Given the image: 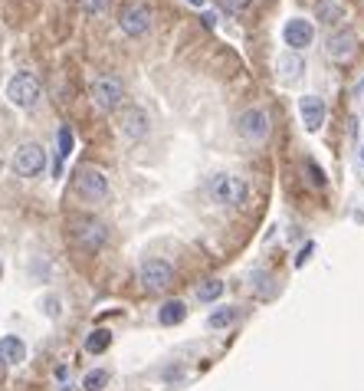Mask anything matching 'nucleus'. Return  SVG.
<instances>
[{"instance_id": "obj_22", "label": "nucleus", "mask_w": 364, "mask_h": 391, "mask_svg": "<svg viewBox=\"0 0 364 391\" xmlns=\"http://www.w3.org/2000/svg\"><path fill=\"white\" fill-rule=\"evenodd\" d=\"M82 385H86V391H102L108 385V371H102V369H99V371H89Z\"/></svg>"}, {"instance_id": "obj_15", "label": "nucleus", "mask_w": 364, "mask_h": 391, "mask_svg": "<svg viewBox=\"0 0 364 391\" xmlns=\"http://www.w3.org/2000/svg\"><path fill=\"white\" fill-rule=\"evenodd\" d=\"M312 17L325 27H332V23H342L344 20V7L342 0H315L312 3Z\"/></svg>"}, {"instance_id": "obj_18", "label": "nucleus", "mask_w": 364, "mask_h": 391, "mask_svg": "<svg viewBox=\"0 0 364 391\" xmlns=\"http://www.w3.org/2000/svg\"><path fill=\"white\" fill-rule=\"evenodd\" d=\"M220 296H224V280H217V276H210V280H204L197 286V299L201 303H217Z\"/></svg>"}, {"instance_id": "obj_11", "label": "nucleus", "mask_w": 364, "mask_h": 391, "mask_svg": "<svg viewBox=\"0 0 364 391\" xmlns=\"http://www.w3.org/2000/svg\"><path fill=\"white\" fill-rule=\"evenodd\" d=\"M118 131L131 141H141L151 131V115L141 106H122V112H118Z\"/></svg>"}, {"instance_id": "obj_3", "label": "nucleus", "mask_w": 364, "mask_h": 391, "mask_svg": "<svg viewBox=\"0 0 364 391\" xmlns=\"http://www.w3.org/2000/svg\"><path fill=\"white\" fill-rule=\"evenodd\" d=\"M210 197L224 207H247L249 201V185L236 174H217L210 181Z\"/></svg>"}, {"instance_id": "obj_5", "label": "nucleus", "mask_w": 364, "mask_h": 391, "mask_svg": "<svg viewBox=\"0 0 364 391\" xmlns=\"http://www.w3.org/2000/svg\"><path fill=\"white\" fill-rule=\"evenodd\" d=\"M138 283L145 293H164L174 283V266L164 260H145L138 266Z\"/></svg>"}, {"instance_id": "obj_19", "label": "nucleus", "mask_w": 364, "mask_h": 391, "mask_svg": "<svg viewBox=\"0 0 364 391\" xmlns=\"http://www.w3.org/2000/svg\"><path fill=\"white\" fill-rule=\"evenodd\" d=\"M236 306H220V309H214L210 313V329H226V326H233L236 322Z\"/></svg>"}, {"instance_id": "obj_8", "label": "nucleus", "mask_w": 364, "mask_h": 391, "mask_svg": "<svg viewBox=\"0 0 364 391\" xmlns=\"http://www.w3.org/2000/svg\"><path fill=\"white\" fill-rule=\"evenodd\" d=\"M358 50H361V43H358V33L354 30H338L325 40V56L338 66L351 63L354 56H358Z\"/></svg>"}, {"instance_id": "obj_28", "label": "nucleus", "mask_w": 364, "mask_h": 391, "mask_svg": "<svg viewBox=\"0 0 364 391\" xmlns=\"http://www.w3.org/2000/svg\"><path fill=\"white\" fill-rule=\"evenodd\" d=\"M184 3H191V7H201V3H204V0H184Z\"/></svg>"}, {"instance_id": "obj_1", "label": "nucleus", "mask_w": 364, "mask_h": 391, "mask_svg": "<svg viewBox=\"0 0 364 391\" xmlns=\"http://www.w3.org/2000/svg\"><path fill=\"white\" fill-rule=\"evenodd\" d=\"M73 191L79 201H86V204H102V201H108V178L102 168H96V164H79L73 171Z\"/></svg>"}, {"instance_id": "obj_25", "label": "nucleus", "mask_w": 364, "mask_h": 391, "mask_svg": "<svg viewBox=\"0 0 364 391\" xmlns=\"http://www.w3.org/2000/svg\"><path fill=\"white\" fill-rule=\"evenodd\" d=\"M309 174H312V185H325V174H321V168L315 162H309Z\"/></svg>"}, {"instance_id": "obj_27", "label": "nucleus", "mask_w": 364, "mask_h": 391, "mask_svg": "<svg viewBox=\"0 0 364 391\" xmlns=\"http://www.w3.org/2000/svg\"><path fill=\"white\" fill-rule=\"evenodd\" d=\"M46 313H50V315H59V299H56V296H50V299H46Z\"/></svg>"}, {"instance_id": "obj_26", "label": "nucleus", "mask_w": 364, "mask_h": 391, "mask_svg": "<svg viewBox=\"0 0 364 391\" xmlns=\"http://www.w3.org/2000/svg\"><path fill=\"white\" fill-rule=\"evenodd\" d=\"M312 250H315V243H305V250L296 257V266H305V263H309V257H312Z\"/></svg>"}, {"instance_id": "obj_17", "label": "nucleus", "mask_w": 364, "mask_h": 391, "mask_svg": "<svg viewBox=\"0 0 364 391\" xmlns=\"http://www.w3.org/2000/svg\"><path fill=\"white\" fill-rule=\"evenodd\" d=\"M184 315H187V306L181 299H168L158 309V322L161 326H177V322H184Z\"/></svg>"}, {"instance_id": "obj_24", "label": "nucleus", "mask_w": 364, "mask_h": 391, "mask_svg": "<svg viewBox=\"0 0 364 391\" xmlns=\"http://www.w3.org/2000/svg\"><path fill=\"white\" fill-rule=\"evenodd\" d=\"M69 152H73V131L63 125V129H59V158H66Z\"/></svg>"}, {"instance_id": "obj_29", "label": "nucleus", "mask_w": 364, "mask_h": 391, "mask_svg": "<svg viewBox=\"0 0 364 391\" xmlns=\"http://www.w3.org/2000/svg\"><path fill=\"white\" fill-rule=\"evenodd\" d=\"M361 155H364V148H361Z\"/></svg>"}, {"instance_id": "obj_6", "label": "nucleus", "mask_w": 364, "mask_h": 391, "mask_svg": "<svg viewBox=\"0 0 364 391\" xmlns=\"http://www.w3.org/2000/svg\"><path fill=\"white\" fill-rule=\"evenodd\" d=\"M236 135L249 145H263L269 138V115L263 109H243L240 112V119H236Z\"/></svg>"}, {"instance_id": "obj_10", "label": "nucleus", "mask_w": 364, "mask_h": 391, "mask_svg": "<svg viewBox=\"0 0 364 391\" xmlns=\"http://www.w3.org/2000/svg\"><path fill=\"white\" fill-rule=\"evenodd\" d=\"M43 168H46V152L36 141H27V145H20L13 152V171L20 178H36V174H43Z\"/></svg>"}, {"instance_id": "obj_7", "label": "nucleus", "mask_w": 364, "mask_h": 391, "mask_svg": "<svg viewBox=\"0 0 364 391\" xmlns=\"http://www.w3.org/2000/svg\"><path fill=\"white\" fill-rule=\"evenodd\" d=\"M122 96H125V86L122 79L112 76V73H102V76L92 79V102H96L102 112H112L122 106Z\"/></svg>"}, {"instance_id": "obj_4", "label": "nucleus", "mask_w": 364, "mask_h": 391, "mask_svg": "<svg viewBox=\"0 0 364 391\" xmlns=\"http://www.w3.org/2000/svg\"><path fill=\"white\" fill-rule=\"evenodd\" d=\"M43 96V89H40V79L30 76V73H17V76L7 83V102L17 106V109H33L36 102Z\"/></svg>"}, {"instance_id": "obj_16", "label": "nucleus", "mask_w": 364, "mask_h": 391, "mask_svg": "<svg viewBox=\"0 0 364 391\" xmlns=\"http://www.w3.org/2000/svg\"><path fill=\"white\" fill-rule=\"evenodd\" d=\"M27 359V342L17 336H3L0 339V365H20Z\"/></svg>"}, {"instance_id": "obj_23", "label": "nucleus", "mask_w": 364, "mask_h": 391, "mask_svg": "<svg viewBox=\"0 0 364 391\" xmlns=\"http://www.w3.org/2000/svg\"><path fill=\"white\" fill-rule=\"evenodd\" d=\"M249 286H253L256 293H263V296H269V293H272V283H269V276H266L263 270H256L253 276H249Z\"/></svg>"}, {"instance_id": "obj_13", "label": "nucleus", "mask_w": 364, "mask_h": 391, "mask_svg": "<svg viewBox=\"0 0 364 391\" xmlns=\"http://www.w3.org/2000/svg\"><path fill=\"white\" fill-rule=\"evenodd\" d=\"M299 112H302V125L309 131H319L325 122V102L319 96H302L299 99Z\"/></svg>"}, {"instance_id": "obj_14", "label": "nucleus", "mask_w": 364, "mask_h": 391, "mask_svg": "<svg viewBox=\"0 0 364 391\" xmlns=\"http://www.w3.org/2000/svg\"><path fill=\"white\" fill-rule=\"evenodd\" d=\"M302 69H305V59H302L299 53H292V50H286V53L279 56L276 63V73H279V83H296V79L302 76Z\"/></svg>"}, {"instance_id": "obj_12", "label": "nucleus", "mask_w": 364, "mask_h": 391, "mask_svg": "<svg viewBox=\"0 0 364 391\" xmlns=\"http://www.w3.org/2000/svg\"><path fill=\"white\" fill-rule=\"evenodd\" d=\"M282 40H286V46H289L292 53L309 50L312 40H315V27H312L309 20H302V17H292V20H286V27H282Z\"/></svg>"}, {"instance_id": "obj_21", "label": "nucleus", "mask_w": 364, "mask_h": 391, "mask_svg": "<svg viewBox=\"0 0 364 391\" xmlns=\"http://www.w3.org/2000/svg\"><path fill=\"white\" fill-rule=\"evenodd\" d=\"M79 3H82V10L89 17H102V13L112 10V0H79Z\"/></svg>"}, {"instance_id": "obj_9", "label": "nucleus", "mask_w": 364, "mask_h": 391, "mask_svg": "<svg viewBox=\"0 0 364 391\" xmlns=\"http://www.w3.org/2000/svg\"><path fill=\"white\" fill-rule=\"evenodd\" d=\"M118 27H122V33H129V36H145V33L151 30L148 3H141V0L125 3V7H122V13H118Z\"/></svg>"}, {"instance_id": "obj_20", "label": "nucleus", "mask_w": 364, "mask_h": 391, "mask_svg": "<svg viewBox=\"0 0 364 391\" xmlns=\"http://www.w3.org/2000/svg\"><path fill=\"white\" fill-rule=\"evenodd\" d=\"M108 346H112V332H108V329H96V332L86 339V352H92V355L105 352Z\"/></svg>"}, {"instance_id": "obj_2", "label": "nucleus", "mask_w": 364, "mask_h": 391, "mask_svg": "<svg viewBox=\"0 0 364 391\" xmlns=\"http://www.w3.org/2000/svg\"><path fill=\"white\" fill-rule=\"evenodd\" d=\"M69 240H73L75 247L96 253V250H102V247L108 243V227L99 218H86V214H79V218H69Z\"/></svg>"}]
</instances>
